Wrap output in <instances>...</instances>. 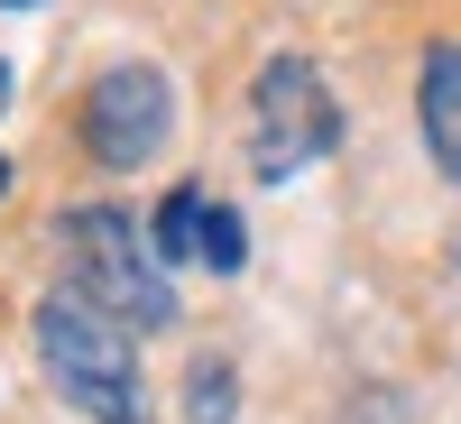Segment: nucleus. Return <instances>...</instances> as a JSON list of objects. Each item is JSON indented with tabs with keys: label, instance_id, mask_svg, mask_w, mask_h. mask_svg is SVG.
I'll list each match as a JSON object with an SVG mask.
<instances>
[{
	"label": "nucleus",
	"instance_id": "1",
	"mask_svg": "<svg viewBox=\"0 0 461 424\" xmlns=\"http://www.w3.org/2000/svg\"><path fill=\"white\" fill-rule=\"evenodd\" d=\"M37 369L56 378V397L93 424H148V388H139V341L130 323L93 304L84 286H56L37 304Z\"/></svg>",
	"mask_w": 461,
	"mask_h": 424
},
{
	"label": "nucleus",
	"instance_id": "2",
	"mask_svg": "<svg viewBox=\"0 0 461 424\" xmlns=\"http://www.w3.org/2000/svg\"><path fill=\"white\" fill-rule=\"evenodd\" d=\"M56 249H65V286H84L93 304H111L130 332H167V323H176L167 258H158V240H148L121 203L65 212V221H56Z\"/></svg>",
	"mask_w": 461,
	"mask_h": 424
},
{
	"label": "nucleus",
	"instance_id": "3",
	"mask_svg": "<svg viewBox=\"0 0 461 424\" xmlns=\"http://www.w3.org/2000/svg\"><path fill=\"white\" fill-rule=\"evenodd\" d=\"M332 148H341L332 84L304 56H267L258 84H249V176L258 185H286V176H304L314 158H332Z\"/></svg>",
	"mask_w": 461,
	"mask_h": 424
},
{
	"label": "nucleus",
	"instance_id": "4",
	"mask_svg": "<svg viewBox=\"0 0 461 424\" xmlns=\"http://www.w3.org/2000/svg\"><path fill=\"white\" fill-rule=\"evenodd\" d=\"M167 130H176V93H167L158 65H111V74H93V93H84V148H93L111 176L148 167L167 148Z\"/></svg>",
	"mask_w": 461,
	"mask_h": 424
},
{
	"label": "nucleus",
	"instance_id": "5",
	"mask_svg": "<svg viewBox=\"0 0 461 424\" xmlns=\"http://www.w3.org/2000/svg\"><path fill=\"white\" fill-rule=\"evenodd\" d=\"M148 240H158L167 267H212V277H240L249 267V221L230 203H212L203 185H176L158 203V221H148Z\"/></svg>",
	"mask_w": 461,
	"mask_h": 424
},
{
	"label": "nucleus",
	"instance_id": "6",
	"mask_svg": "<svg viewBox=\"0 0 461 424\" xmlns=\"http://www.w3.org/2000/svg\"><path fill=\"white\" fill-rule=\"evenodd\" d=\"M415 111H425V148H434V167L461 185V37L425 47V74H415Z\"/></svg>",
	"mask_w": 461,
	"mask_h": 424
},
{
	"label": "nucleus",
	"instance_id": "7",
	"mask_svg": "<svg viewBox=\"0 0 461 424\" xmlns=\"http://www.w3.org/2000/svg\"><path fill=\"white\" fill-rule=\"evenodd\" d=\"M230 415H240V378L221 360H194V378H185V424H230Z\"/></svg>",
	"mask_w": 461,
	"mask_h": 424
},
{
	"label": "nucleus",
	"instance_id": "8",
	"mask_svg": "<svg viewBox=\"0 0 461 424\" xmlns=\"http://www.w3.org/2000/svg\"><path fill=\"white\" fill-rule=\"evenodd\" d=\"M0 102H10V65H0Z\"/></svg>",
	"mask_w": 461,
	"mask_h": 424
},
{
	"label": "nucleus",
	"instance_id": "9",
	"mask_svg": "<svg viewBox=\"0 0 461 424\" xmlns=\"http://www.w3.org/2000/svg\"><path fill=\"white\" fill-rule=\"evenodd\" d=\"M0 194H10V158H0Z\"/></svg>",
	"mask_w": 461,
	"mask_h": 424
},
{
	"label": "nucleus",
	"instance_id": "10",
	"mask_svg": "<svg viewBox=\"0 0 461 424\" xmlns=\"http://www.w3.org/2000/svg\"><path fill=\"white\" fill-rule=\"evenodd\" d=\"M10 10H28V0H10Z\"/></svg>",
	"mask_w": 461,
	"mask_h": 424
}]
</instances>
